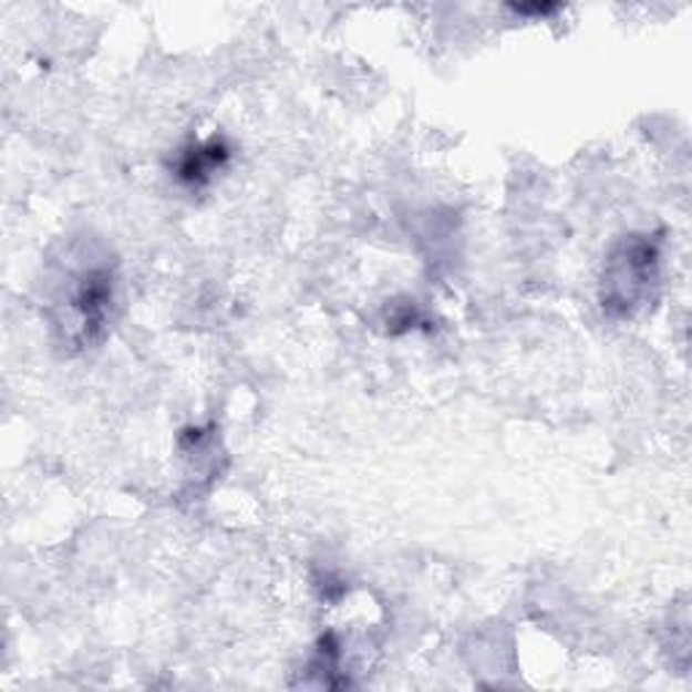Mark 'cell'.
<instances>
[{"instance_id": "1", "label": "cell", "mask_w": 692, "mask_h": 692, "mask_svg": "<svg viewBox=\"0 0 692 692\" xmlns=\"http://www.w3.org/2000/svg\"><path fill=\"white\" fill-rule=\"evenodd\" d=\"M225 161H228V146L223 141L211 138L208 144L193 146V149L185 152L179 163V179L187 182V185H204L223 168Z\"/></svg>"}]
</instances>
